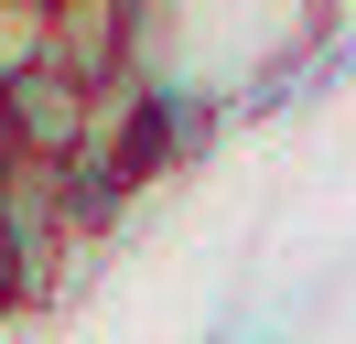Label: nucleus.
I'll return each instance as SVG.
<instances>
[{
    "mask_svg": "<svg viewBox=\"0 0 356 344\" xmlns=\"http://www.w3.org/2000/svg\"><path fill=\"white\" fill-rule=\"evenodd\" d=\"M44 64L76 76L87 97L130 86V64H140V0H44Z\"/></svg>",
    "mask_w": 356,
    "mask_h": 344,
    "instance_id": "1",
    "label": "nucleus"
},
{
    "mask_svg": "<svg viewBox=\"0 0 356 344\" xmlns=\"http://www.w3.org/2000/svg\"><path fill=\"white\" fill-rule=\"evenodd\" d=\"M0 129H11V162H54L65 172L87 150V129H97V97L76 76H54V64H33V76L0 86Z\"/></svg>",
    "mask_w": 356,
    "mask_h": 344,
    "instance_id": "2",
    "label": "nucleus"
},
{
    "mask_svg": "<svg viewBox=\"0 0 356 344\" xmlns=\"http://www.w3.org/2000/svg\"><path fill=\"white\" fill-rule=\"evenodd\" d=\"M0 162H11V129H0Z\"/></svg>",
    "mask_w": 356,
    "mask_h": 344,
    "instance_id": "4",
    "label": "nucleus"
},
{
    "mask_svg": "<svg viewBox=\"0 0 356 344\" xmlns=\"http://www.w3.org/2000/svg\"><path fill=\"white\" fill-rule=\"evenodd\" d=\"M44 64V0H0V86Z\"/></svg>",
    "mask_w": 356,
    "mask_h": 344,
    "instance_id": "3",
    "label": "nucleus"
}]
</instances>
